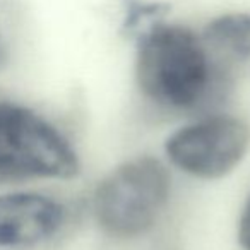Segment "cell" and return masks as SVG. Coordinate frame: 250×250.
Instances as JSON below:
<instances>
[{"label":"cell","mask_w":250,"mask_h":250,"mask_svg":"<svg viewBox=\"0 0 250 250\" xmlns=\"http://www.w3.org/2000/svg\"><path fill=\"white\" fill-rule=\"evenodd\" d=\"M79 168L74 147L48 120L22 104L0 101V180H69Z\"/></svg>","instance_id":"cell-3"},{"label":"cell","mask_w":250,"mask_h":250,"mask_svg":"<svg viewBox=\"0 0 250 250\" xmlns=\"http://www.w3.org/2000/svg\"><path fill=\"white\" fill-rule=\"evenodd\" d=\"M249 147V124L231 115H212L185 125L165 144L167 156L175 167L202 180L231 173Z\"/></svg>","instance_id":"cell-4"},{"label":"cell","mask_w":250,"mask_h":250,"mask_svg":"<svg viewBox=\"0 0 250 250\" xmlns=\"http://www.w3.org/2000/svg\"><path fill=\"white\" fill-rule=\"evenodd\" d=\"M201 40L214 72H223L250 59V14L229 12L211 19Z\"/></svg>","instance_id":"cell-6"},{"label":"cell","mask_w":250,"mask_h":250,"mask_svg":"<svg viewBox=\"0 0 250 250\" xmlns=\"http://www.w3.org/2000/svg\"><path fill=\"white\" fill-rule=\"evenodd\" d=\"M168 11V5L154 4V2H141V0H125V19L124 29L134 31L146 22L147 19H158Z\"/></svg>","instance_id":"cell-7"},{"label":"cell","mask_w":250,"mask_h":250,"mask_svg":"<svg viewBox=\"0 0 250 250\" xmlns=\"http://www.w3.org/2000/svg\"><path fill=\"white\" fill-rule=\"evenodd\" d=\"M65 211L53 199L33 192L0 195V247H29L53 236Z\"/></svg>","instance_id":"cell-5"},{"label":"cell","mask_w":250,"mask_h":250,"mask_svg":"<svg viewBox=\"0 0 250 250\" xmlns=\"http://www.w3.org/2000/svg\"><path fill=\"white\" fill-rule=\"evenodd\" d=\"M238 242L243 250H250V194L238 219Z\"/></svg>","instance_id":"cell-8"},{"label":"cell","mask_w":250,"mask_h":250,"mask_svg":"<svg viewBox=\"0 0 250 250\" xmlns=\"http://www.w3.org/2000/svg\"><path fill=\"white\" fill-rule=\"evenodd\" d=\"M167 167L151 156L122 163L98 184L93 212L104 233L115 238L144 235L156 223L170 197Z\"/></svg>","instance_id":"cell-2"},{"label":"cell","mask_w":250,"mask_h":250,"mask_svg":"<svg viewBox=\"0 0 250 250\" xmlns=\"http://www.w3.org/2000/svg\"><path fill=\"white\" fill-rule=\"evenodd\" d=\"M212 74L201 35L194 29L156 19L139 33L136 81L149 100L173 108L194 106L208 93Z\"/></svg>","instance_id":"cell-1"}]
</instances>
